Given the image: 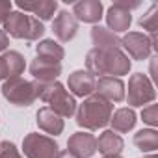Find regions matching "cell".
<instances>
[{"label":"cell","instance_id":"cell-30","mask_svg":"<svg viewBox=\"0 0 158 158\" xmlns=\"http://www.w3.org/2000/svg\"><path fill=\"white\" fill-rule=\"evenodd\" d=\"M56 158H74V156H73V154L65 149V151H60V152L56 154Z\"/></svg>","mask_w":158,"mask_h":158},{"label":"cell","instance_id":"cell-31","mask_svg":"<svg viewBox=\"0 0 158 158\" xmlns=\"http://www.w3.org/2000/svg\"><path fill=\"white\" fill-rule=\"evenodd\" d=\"M104 158H123L121 154H114V156H104Z\"/></svg>","mask_w":158,"mask_h":158},{"label":"cell","instance_id":"cell-22","mask_svg":"<svg viewBox=\"0 0 158 158\" xmlns=\"http://www.w3.org/2000/svg\"><path fill=\"white\" fill-rule=\"evenodd\" d=\"M35 54L37 58L50 61V63H61V60L65 58V50L60 43H56L54 39H43L35 45Z\"/></svg>","mask_w":158,"mask_h":158},{"label":"cell","instance_id":"cell-4","mask_svg":"<svg viewBox=\"0 0 158 158\" xmlns=\"http://www.w3.org/2000/svg\"><path fill=\"white\" fill-rule=\"evenodd\" d=\"M4 32L8 37L11 35L13 39H26V41H39V37L45 35V24L23 11H11L4 23Z\"/></svg>","mask_w":158,"mask_h":158},{"label":"cell","instance_id":"cell-11","mask_svg":"<svg viewBox=\"0 0 158 158\" xmlns=\"http://www.w3.org/2000/svg\"><path fill=\"white\" fill-rule=\"evenodd\" d=\"M67 151L74 158H91L97 152V138L89 132H74L67 139Z\"/></svg>","mask_w":158,"mask_h":158},{"label":"cell","instance_id":"cell-12","mask_svg":"<svg viewBox=\"0 0 158 158\" xmlns=\"http://www.w3.org/2000/svg\"><path fill=\"white\" fill-rule=\"evenodd\" d=\"M26 69L24 56L17 50H6L0 54V80H10V78L21 76Z\"/></svg>","mask_w":158,"mask_h":158},{"label":"cell","instance_id":"cell-13","mask_svg":"<svg viewBox=\"0 0 158 158\" xmlns=\"http://www.w3.org/2000/svg\"><path fill=\"white\" fill-rule=\"evenodd\" d=\"M102 11L104 8L101 0H80V2H74L73 6V17L86 24H97L104 17Z\"/></svg>","mask_w":158,"mask_h":158},{"label":"cell","instance_id":"cell-14","mask_svg":"<svg viewBox=\"0 0 158 158\" xmlns=\"http://www.w3.org/2000/svg\"><path fill=\"white\" fill-rule=\"evenodd\" d=\"M52 32L58 37V41L69 43L78 34V21L73 17V13H69L67 10H61L52 21Z\"/></svg>","mask_w":158,"mask_h":158},{"label":"cell","instance_id":"cell-18","mask_svg":"<svg viewBox=\"0 0 158 158\" xmlns=\"http://www.w3.org/2000/svg\"><path fill=\"white\" fill-rule=\"evenodd\" d=\"M35 123L39 127V130H43L45 134H50V136H60L63 132V119L54 114L48 106H43L37 110L35 114Z\"/></svg>","mask_w":158,"mask_h":158},{"label":"cell","instance_id":"cell-15","mask_svg":"<svg viewBox=\"0 0 158 158\" xmlns=\"http://www.w3.org/2000/svg\"><path fill=\"white\" fill-rule=\"evenodd\" d=\"M17 8L24 10V13H34L35 19L50 21L58 10L56 0H17Z\"/></svg>","mask_w":158,"mask_h":158},{"label":"cell","instance_id":"cell-10","mask_svg":"<svg viewBox=\"0 0 158 158\" xmlns=\"http://www.w3.org/2000/svg\"><path fill=\"white\" fill-rule=\"evenodd\" d=\"M125 82L115 76H101L95 82V95L102 97L108 102H123L125 101Z\"/></svg>","mask_w":158,"mask_h":158},{"label":"cell","instance_id":"cell-8","mask_svg":"<svg viewBox=\"0 0 158 158\" xmlns=\"http://www.w3.org/2000/svg\"><path fill=\"white\" fill-rule=\"evenodd\" d=\"M121 47L125 48V54L132 60L143 61L152 54V45L147 34L143 32H127L121 37Z\"/></svg>","mask_w":158,"mask_h":158},{"label":"cell","instance_id":"cell-23","mask_svg":"<svg viewBox=\"0 0 158 158\" xmlns=\"http://www.w3.org/2000/svg\"><path fill=\"white\" fill-rule=\"evenodd\" d=\"M134 145L141 152H154L158 149V132L154 128H141L134 134Z\"/></svg>","mask_w":158,"mask_h":158},{"label":"cell","instance_id":"cell-5","mask_svg":"<svg viewBox=\"0 0 158 158\" xmlns=\"http://www.w3.org/2000/svg\"><path fill=\"white\" fill-rule=\"evenodd\" d=\"M2 95L10 104L26 108L37 101V88L34 80L30 82V80H24L23 76H15V78H10V80H4Z\"/></svg>","mask_w":158,"mask_h":158},{"label":"cell","instance_id":"cell-25","mask_svg":"<svg viewBox=\"0 0 158 158\" xmlns=\"http://www.w3.org/2000/svg\"><path fill=\"white\" fill-rule=\"evenodd\" d=\"M141 119H143V123H147L151 128L158 127V106H156V104H147V106L141 110Z\"/></svg>","mask_w":158,"mask_h":158},{"label":"cell","instance_id":"cell-1","mask_svg":"<svg viewBox=\"0 0 158 158\" xmlns=\"http://www.w3.org/2000/svg\"><path fill=\"white\" fill-rule=\"evenodd\" d=\"M132 61L121 48H91L86 56V71L93 76H115L128 74Z\"/></svg>","mask_w":158,"mask_h":158},{"label":"cell","instance_id":"cell-19","mask_svg":"<svg viewBox=\"0 0 158 158\" xmlns=\"http://www.w3.org/2000/svg\"><path fill=\"white\" fill-rule=\"evenodd\" d=\"M125 149V141L119 134H115L114 130H104L99 139H97V151L102 156H114V154H121Z\"/></svg>","mask_w":158,"mask_h":158},{"label":"cell","instance_id":"cell-32","mask_svg":"<svg viewBox=\"0 0 158 158\" xmlns=\"http://www.w3.org/2000/svg\"><path fill=\"white\" fill-rule=\"evenodd\" d=\"M145 158H158V156H156V154L152 152V154H149V156H145Z\"/></svg>","mask_w":158,"mask_h":158},{"label":"cell","instance_id":"cell-6","mask_svg":"<svg viewBox=\"0 0 158 158\" xmlns=\"http://www.w3.org/2000/svg\"><path fill=\"white\" fill-rule=\"evenodd\" d=\"M130 108H138L143 104H152L156 99V89L151 78L143 73H136L128 78V93H125Z\"/></svg>","mask_w":158,"mask_h":158},{"label":"cell","instance_id":"cell-20","mask_svg":"<svg viewBox=\"0 0 158 158\" xmlns=\"http://www.w3.org/2000/svg\"><path fill=\"white\" fill-rule=\"evenodd\" d=\"M136 121H138V115L132 108H119L112 114L110 125L115 134H127L136 127Z\"/></svg>","mask_w":158,"mask_h":158},{"label":"cell","instance_id":"cell-9","mask_svg":"<svg viewBox=\"0 0 158 158\" xmlns=\"http://www.w3.org/2000/svg\"><path fill=\"white\" fill-rule=\"evenodd\" d=\"M95 82L97 78L88 73L86 69H78V71H73L69 74V80H67V88L71 91L73 97H89L95 93Z\"/></svg>","mask_w":158,"mask_h":158},{"label":"cell","instance_id":"cell-16","mask_svg":"<svg viewBox=\"0 0 158 158\" xmlns=\"http://www.w3.org/2000/svg\"><path fill=\"white\" fill-rule=\"evenodd\" d=\"M30 74L34 76V80L39 84H48L58 80V76L61 74V63H50L41 58L32 60L30 63Z\"/></svg>","mask_w":158,"mask_h":158},{"label":"cell","instance_id":"cell-27","mask_svg":"<svg viewBox=\"0 0 158 158\" xmlns=\"http://www.w3.org/2000/svg\"><path fill=\"white\" fill-rule=\"evenodd\" d=\"M13 11V4L10 0H0V24H4L8 15Z\"/></svg>","mask_w":158,"mask_h":158},{"label":"cell","instance_id":"cell-7","mask_svg":"<svg viewBox=\"0 0 158 158\" xmlns=\"http://www.w3.org/2000/svg\"><path fill=\"white\" fill-rule=\"evenodd\" d=\"M23 151L26 158H56L60 147L54 138L39 132H30L23 139Z\"/></svg>","mask_w":158,"mask_h":158},{"label":"cell","instance_id":"cell-28","mask_svg":"<svg viewBox=\"0 0 158 158\" xmlns=\"http://www.w3.org/2000/svg\"><path fill=\"white\" fill-rule=\"evenodd\" d=\"M8 47H10V37L2 28H0V52H6Z\"/></svg>","mask_w":158,"mask_h":158},{"label":"cell","instance_id":"cell-24","mask_svg":"<svg viewBox=\"0 0 158 158\" xmlns=\"http://www.w3.org/2000/svg\"><path fill=\"white\" fill-rule=\"evenodd\" d=\"M138 24H139L143 30H147L151 35H152V34H156V30H158V6H156V4H152V6L149 8V11H147L145 15H141V17H139Z\"/></svg>","mask_w":158,"mask_h":158},{"label":"cell","instance_id":"cell-21","mask_svg":"<svg viewBox=\"0 0 158 158\" xmlns=\"http://www.w3.org/2000/svg\"><path fill=\"white\" fill-rule=\"evenodd\" d=\"M91 41L95 45L93 48H121V37L99 24L91 28Z\"/></svg>","mask_w":158,"mask_h":158},{"label":"cell","instance_id":"cell-26","mask_svg":"<svg viewBox=\"0 0 158 158\" xmlns=\"http://www.w3.org/2000/svg\"><path fill=\"white\" fill-rule=\"evenodd\" d=\"M0 158H23L13 141H0Z\"/></svg>","mask_w":158,"mask_h":158},{"label":"cell","instance_id":"cell-17","mask_svg":"<svg viewBox=\"0 0 158 158\" xmlns=\"http://www.w3.org/2000/svg\"><path fill=\"white\" fill-rule=\"evenodd\" d=\"M106 24L108 30H112L114 34H121V32H128L130 24H132V15L130 11H127L125 8H121L119 4H112L106 11Z\"/></svg>","mask_w":158,"mask_h":158},{"label":"cell","instance_id":"cell-2","mask_svg":"<svg viewBox=\"0 0 158 158\" xmlns=\"http://www.w3.org/2000/svg\"><path fill=\"white\" fill-rule=\"evenodd\" d=\"M76 125L82 127L84 130H99L110 125L112 114H114V104L104 101L99 95H89L84 99L82 104L76 108Z\"/></svg>","mask_w":158,"mask_h":158},{"label":"cell","instance_id":"cell-29","mask_svg":"<svg viewBox=\"0 0 158 158\" xmlns=\"http://www.w3.org/2000/svg\"><path fill=\"white\" fill-rule=\"evenodd\" d=\"M115 4H119L121 8H125L127 11H132V10H136V8H139L141 4L139 2H127V0H117Z\"/></svg>","mask_w":158,"mask_h":158},{"label":"cell","instance_id":"cell-3","mask_svg":"<svg viewBox=\"0 0 158 158\" xmlns=\"http://www.w3.org/2000/svg\"><path fill=\"white\" fill-rule=\"evenodd\" d=\"M35 88H37V99L47 102L48 108L54 114H58L61 119L74 115V112H76V99L65 89V86L61 82H58V80L48 82V84L35 82Z\"/></svg>","mask_w":158,"mask_h":158}]
</instances>
